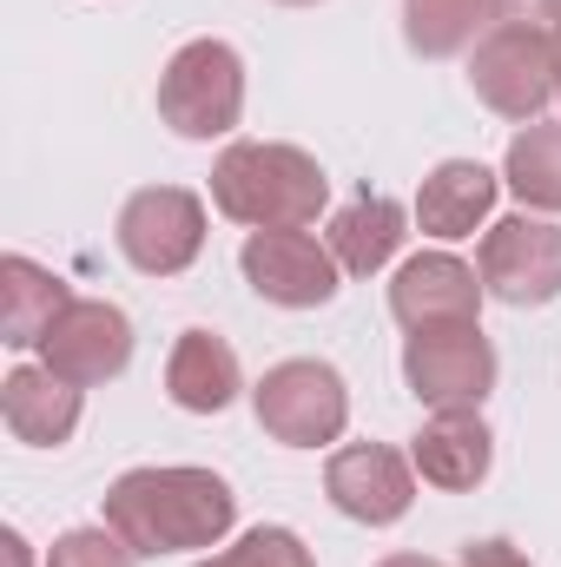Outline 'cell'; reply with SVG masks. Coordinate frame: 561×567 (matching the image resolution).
<instances>
[{"label": "cell", "instance_id": "1", "mask_svg": "<svg viewBox=\"0 0 561 567\" xmlns=\"http://www.w3.org/2000/svg\"><path fill=\"white\" fill-rule=\"evenodd\" d=\"M238 522V495L212 468H126L106 488V528L133 555L218 548Z\"/></svg>", "mask_w": 561, "mask_h": 567}, {"label": "cell", "instance_id": "2", "mask_svg": "<svg viewBox=\"0 0 561 567\" xmlns=\"http://www.w3.org/2000/svg\"><path fill=\"white\" fill-rule=\"evenodd\" d=\"M324 198H330V178L304 145L238 140L212 165V205L232 225H252V231H284V225L304 231L324 212Z\"/></svg>", "mask_w": 561, "mask_h": 567}, {"label": "cell", "instance_id": "3", "mask_svg": "<svg viewBox=\"0 0 561 567\" xmlns=\"http://www.w3.org/2000/svg\"><path fill=\"white\" fill-rule=\"evenodd\" d=\"M159 120L178 140H225L245 120V60L225 40H185L159 73Z\"/></svg>", "mask_w": 561, "mask_h": 567}, {"label": "cell", "instance_id": "4", "mask_svg": "<svg viewBox=\"0 0 561 567\" xmlns=\"http://www.w3.org/2000/svg\"><path fill=\"white\" fill-rule=\"evenodd\" d=\"M252 403H258V429L272 442H284V449H324L350 423V390H344V377L324 357L272 363L265 383L252 390Z\"/></svg>", "mask_w": 561, "mask_h": 567}, {"label": "cell", "instance_id": "5", "mask_svg": "<svg viewBox=\"0 0 561 567\" xmlns=\"http://www.w3.org/2000/svg\"><path fill=\"white\" fill-rule=\"evenodd\" d=\"M469 86L489 113L502 120H542L549 100L561 93V47L555 40H536V33H509V27H489L469 53Z\"/></svg>", "mask_w": 561, "mask_h": 567}, {"label": "cell", "instance_id": "6", "mask_svg": "<svg viewBox=\"0 0 561 567\" xmlns=\"http://www.w3.org/2000/svg\"><path fill=\"white\" fill-rule=\"evenodd\" d=\"M404 383L429 410H482L496 390V343L482 323H449V330H410L404 343Z\"/></svg>", "mask_w": 561, "mask_h": 567}, {"label": "cell", "instance_id": "7", "mask_svg": "<svg viewBox=\"0 0 561 567\" xmlns=\"http://www.w3.org/2000/svg\"><path fill=\"white\" fill-rule=\"evenodd\" d=\"M120 251L145 278H178L205 251V198L185 185H145L120 212Z\"/></svg>", "mask_w": 561, "mask_h": 567}, {"label": "cell", "instance_id": "8", "mask_svg": "<svg viewBox=\"0 0 561 567\" xmlns=\"http://www.w3.org/2000/svg\"><path fill=\"white\" fill-rule=\"evenodd\" d=\"M476 271H482V290H489V297H502V303H516V310L555 303L561 297V225L529 218V212L489 225Z\"/></svg>", "mask_w": 561, "mask_h": 567}, {"label": "cell", "instance_id": "9", "mask_svg": "<svg viewBox=\"0 0 561 567\" xmlns=\"http://www.w3.org/2000/svg\"><path fill=\"white\" fill-rule=\"evenodd\" d=\"M238 271H245V284H252L265 303H278V310H317V303L337 297V278H344V265L330 258V245H317V238L297 231V225H284V231H252L245 251H238Z\"/></svg>", "mask_w": 561, "mask_h": 567}, {"label": "cell", "instance_id": "10", "mask_svg": "<svg viewBox=\"0 0 561 567\" xmlns=\"http://www.w3.org/2000/svg\"><path fill=\"white\" fill-rule=\"evenodd\" d=\"M40 363H47L53 377L80 383V390L113 383V377L133 363V317H126L120 303H106V297H73V303L60 310V323L47 330Z\"/></svg>", "mask_w": 561, "mask_h": 567}, {"label": "cell", "instance_id": "11", "mask_svg": "<svg viewBox=\"0 0 561 567\" xmlns=\"http://www.w3.org/2000/svg\"><path fill=\"white\" fill-rule=\"evenodd\" d=\"M324 495H330L337 515H350L364 528H390L417 502V462H404L384 442H344L324 462Z\"/></svg>", "mask_w": 561, "mask_h": 567}, {"label": "cell", "instance_id": "12", "mask_svg": "<svg viewBox=\"0 0 561 567\" xmlns=\"http://www.w3.org/2000/svg\"><path fill=\"white\" fill-rule=\"evenodd\" d=\"M390 317L404 330H449L482 317V271L449 258V251H417L397 284H390Z\"/></svg>", "mask_w": 561, "mask_h": 567}, {"label": "cell", "instance_id": "13", "mask_svg": "<svg viewBox=\"0 0 561 567\" xmlns=\"http://www.w3.org/2000/svg\"><path fill=\"white\" fill-rule=\"evenodd\" d=\"M410 462H417V475L429 488L462 495V488H476V482L489 475L496 435H489V423H482L476 410H436V416L417 429V442H410Z\"/></svg>", "mask_w": 561, "mask_h": 567}, {"label": "cell", "instance_id": "14", "mask_svg": "<svg viewBox=\"0 0 561 567\" xmlns=\"http://www.w3.org/2000/svg\"><path fill=\"white\" fill-rule=\"evenodd\" d=\"M245 390V370H238V350L218 337V330H185L165 357V396L192 416H218L232 410Z\"/></svg>", "mask_w": 561, "mask_h": 567}, {"label": "cell", "instance_id": "15", "mask_svg": "<svg viewBox=\"0 0 561 567\" xmlns=\"http://www.w3.org/2000/svg\"><path fill=\"white\" fill-rule=\"evenodd\" d=\"M502 178L482 158H442L417 192V225L422 238H469L489 212H496Z\"/></svg>", "mask_w": 561, "mask_h": 567}, {"label": "cell", "instance_id": "16", "mask_svg": "<svg viewBox=\"0 0 561 567\" xmlns=\"http://www.w3.org/2000/svg\"><path fill=\"white\" fill-rule=\"evenodd\" d=\"M0 423L13 429V442L60 449V442L80 429V383L53 377L47 363H40V370H13V377L0 383Z\"/></svg>", "mask_w": 561, "mask_h": 567}, {"label": "cell", "instance_id": "17", "mask_svg": "<svg viewBox=\"0 0 561 567\" xmlns=\"http://www.w3.org/2000/svg\"><path fill=\"white\" fill-rule=\"evenodd\" d=\"M73 303V290L33 258H0V343L7 350H40L47 330L60 323V310Z\"/></svg>", "mask_w": 561, "mask_h": 567}, {"label": "cell", "instance_id": "18", "mask_svg": "<svg viewBox=\"0 0 561 567\" xmlns=\"http://www.w3.org/2000/svg\"><path fill=\"white\" fill-rule=\"evenodd\" d=\"M324 245H330V258H337L350 278H370V271H384V265L397 258V245H404V205L384 198V192H364V198H350V205L330 218Z\"/></svg>", "mask_w": 561, "mask_h": 567}, {"label": "cell", "instance_id": "19", "mask_svg": "<svg viewBox=\"0 0 561 567\" xmlns=\"http://www.w3.org/2000/svg\"><path fill=\"white\" fill-rule=\"evenodd\" d=\"M502 185L529 212H561V126H522L502 158Z\"/></svg>", "mask_w": 561, "mask_h": 567}, {"label": "cell", "instance_id": "20", "mask_svg": "<svg viewBox=\"0 0 561 567\" xmlns=\"http://www.w3.org/2000/svg\"><path fill=\"white\" fill-rule=\"evenodd\" d=\"M476 27H489V0H404V40L422 60L476 47Z\"/></svg>", "mask_w": 561, "mask_h": 567}, {"label": "cell", "instance_id": "21", "mask_svg": "<svg viewBox=\"0 0 561 567\" xmlns=\"http://www.w3.org/2000/svg\"><path fill=\"white\" fill-rule=\"evenodd\" d=\"M198 567H317V561H310V548L290 528H252L238 548H225V555H212Z\"/></svg>", "mask_w": 561, "mask_h": 567}, {"label": "cell", "instance_id": "22", "mask_svg": "<svg viewBox=\"0 0 561 567\" xmlns=\"http://www.w3.org/2000/svg\"><path fill=\"white\" fill-rule=\"evenodd\" d=\"M140 555L113 535V528H67L60 542H53V555L47 567H133Z\"/></svg>", "mask_w": 561, "mask_h": 567}, {"label": "cell", "instance_id": "23", "mask_svg": "<svg viewBox=\"0 0 561 567\" xmlns=\"http://www.w3.org/2000/svg\"><path fill=\"white\" fill-rule=\"evenodd\" d=\"M489 27L536 33V40H555L561 47V0H489Z\"/></svg>", "mask_w": 561, "mask_h": 567}, {"label": "cell", "instance_id": "24", "mask_svg": "<svg viewBox=\"0 0 561 567\" xmlns=\"http://www.w3.org/2000/svg\"><path fill=\"white\" fill-rule=\"evenodd\" d=\"M456 567H536V561H529L516 542H469Z\"/></svg>", "mask_w": 561, "mask_h": 567}, {"label": "cell", "instance_id": "25", "mask_svg": "<svg viewBox=\"0 0 561 567\" xmlns=\"http://www.w3.org/2000/svg\"><path fill=\"white\" fill-rule=\"evenodd\" d=\"M0 548H7V567H33V561H27V542H20V535H13V528H7V535H0Z\"/></svg>", "mask_w": 561, "mask_h": 567}, {"label": "cell", "instance_id": "26", "mask_svg": "<svg viewBox=\"0 0 561 567\" xmlns=\"http://www.w3.org/2000/svg\"><path fill=\"white\" fill-rule=\"evenodd\" d=\"M377 567H442V561H429V555H384Z\"/></svg>", "mask_w": 561, "mask_h": 567}, {"label": "cell", "instance_id": "27", "mask_svg": "<svg viewBox=\"0 0 561 567\" xmlns=\"http://www.w3.org/2000/svg\"><path fill=\"white\" fill-rule=\"evenodd\" d=\"M278 7H317V0H278Z\"/></svg>", "mask_w": 561, "mask_h": 567}]
</instances>
